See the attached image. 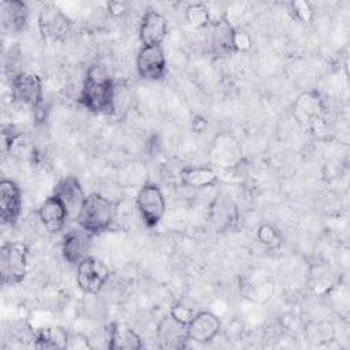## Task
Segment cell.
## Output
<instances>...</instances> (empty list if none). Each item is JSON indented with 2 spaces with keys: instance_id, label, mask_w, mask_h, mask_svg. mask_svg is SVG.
<instances>
[{
  "instance_id": "7a4b0ae2",
  "label": "cell",
  "mask_w": 350,
  "mask_h": 350,
  "mask_svg": "<svg viewBox=\"0 0 350 350\" xmlns=\"http://www.w3.org/2000/svg\"><path fill=\"white\" fill-rule=\"evenodd\" d=\"M115 219V204L100 193L86 196L82 208L77 216L78 226L86 232L94 235L108 230Z\"/></svg>"
},
{
  "instance_id": "7c38bea8",
  "label": "cell",
  "mask_w": 350,
  "mask_h": 350,
  "mask_svg": "<svg viewBox=\"0 0 350 350\" xmlns=\"http://www.w3.org/2000/svg\"><path fill=\"white\" fill-rule=\"evenodd\" d=\"M22 212V191L16 182L3 179L0 182V217L7 226H14Z\"/></svg>"
},
{
  "instance_id": "30bf717a",
  "label": "cell",
  "mask_w": 350,
  "mask_h": 350,
  "mask_svg": "<svg viewBox=\"0 0 350 350\" xmlns=\"http://www.w3.org/2000/svg\"><path fill=\"white\" fill-rule=\"evenodd\" d=\"M235 27L230 22L227 14H221L212 19L211 23V48L216 57H227L234 52Z\"/></svg>"
},
{
  "instance_id": "f546056e",
  "label": "cell",
  "mask_w": 350,
  "mask_h": 350,
  "mask_svg": "<svg viewBox=\"0 0 350 350\" xmlns=\"http://www.w3.org/2000/svg\"><path fill=\"white\" fill-rule=\"evenodd\" d=\"M108 12L113 16H120L127 11V4L124 1H111L107 5Z\"/></svg>"
},
{
  "instance_id": "2e32d148",
  "label": "cell",
  "mask_w": 350,
  "mask_h": 350,
  "mask_svg": "<svg viewBox=\"0 0 350 350\" xmlns=\"http://www.w3.org/2000/svg\"><path fill=\"white\" fill-rule=\"evenodd\" d=\"M81 228V227H79ZM92 234L85 230H70L63 237L62 242V254L67 262L71 265H78L85 257L89 256L90 249V237Z\"/></svg>"
},
{
  "instance_id": "ffe728a7",
  "label": "cell",
  "mask_w": 350,
  "mask_h": 350,
  "mask_svg": "<svg viewBox=\"0 0 350 350\" xmlns=\"http://www.w3.org/2000/svg\"><path fill=\"white\" fill-rule=\"evenodd\" d=\"M212 157L215 159L216 165H220V167L234 165L239 159V148L231 137L228 135L217 137V139L213 144Z\"/></svg>"
},
{
  "instance_id": "cb8c5ba5",
  "label": "cell",
  "mask_w": 350,
  "mask_h": 350,
  "mask_svg": "<svg viewBox=\"0 0 350 350\" xmlns=\"http://www.w3.org/2000/svg\"><path fill=\"white\" fill-rule=\"evenodd\" d=\"M305 334L313 343H325L332 339L334 327L329 323H314L305 328Z\"/></svg>"
},
{
  "instance_id": "4fadbf2b",
  "label": "cell",
  "mask_w": 350,
  "mask_h": 350,
  "mask_svg": "<svg viewBox=\"0 0 350 350\" xmlns=\"http://www.w3.org/2000/svg\"><path fill=\"white\" fill-rule=\"evenodd\" d=\"M221 329L219 317L208 310L196 312L190 323L187 324L189 339L197 343H208L213 340Z\"/></svg>"
},
{
  "instance_id": "52a82bcc",
  "label": "cell",
  "mask_w": 350,
  "mask_h": 350,
  "mask_svg": "<svg viewBox=\"0 0 350 350\" xmlns=\"http://www.w3.org/2000/svg\"><path fill=\"white\" fill-rule=\"evenodd\" d=\"M38 29L44 40L56 42L63 41L71 29L67 15L55 4H45L38 12Z\"/></svg>"
},
{
  "instance_id": "8992f818",
  "label": "cell",
  "mask_w": 350,
  "mask_h": 350,
  "mask_svg": "<svg viewBox=\"0 0 350 350\" xmlns=\"http://www.w3.org/2000/svg\"><path fill=\"white\" fill-rule=\"evenodd\" d=\"M109 276V268L97 257L88 256L77 265V283L85 294H98L107 284Z\"/></svg>"
},
{
  "instance_id": "9c48e42d",
  "label": "cell",
  "mask_w": 350,
  "mask_h": 350,
  "mask_svg": "<svg viewBox=\"0 0 350 350\" xmlns=\"http://www.w3.org/2000/svg\"><path fill=\"white\" fill-rule=\"evenodd\" d=\"M156 338L157 343L161 349H183L189 339L187 332V324L182 323L176 317H174L171 313L164 316L156 328Z\"/></svg>"
},
{
  "instance_id": "3957f363",
  "label": "cell",
  "mask_w": 350,
  "mask_h": 350,
  "mask_svg": "<svg viewBox=\"0 0 350 350\" xmlns=\"http://www.w3.org/2000/svg\"><path fill=\"white\" fill-rule=\"evenodd\" d=\"M29 249L23 242H5L0 250V275L3 284H18L27 275Z\"/></svg>"
},
{
  "instance_id": "484cf974",
  "label": "cell",
  "mask_w": 350,
  "mask_h": 350,
  "mask_svg": "<svg viewBox=\"0 0 350 350\" xmlns=\"http://www.w3.org/2000/svg\"><path fill=\"white\" fill-rule=\"evenodd\" d=\"M290 7H291V12L298 21L304 23H310L313 21L314 11L310 3L305 0H294L290 3Z\"/></svg>"
},
{
  "instance_id": "d6986e66",
  "label": "cell",
  "mask_w": 350,
  "mask_h": 350,
  "mask_svg": "<svg viewBox=\"0 0 350 350\" xmlns=\"http://www.w3.org/2000/svg\"><path fill=\"white\" fill-rule=\"evenodd\" d=\"M180 183L189 189H205L219 182L217 172L211 167H185L179 174Z\"/></svg>"
},
{
  "instance_id": "4316f807",
  "label": "cell",
  "mask_w": 350,
  "mask_h": 350,
  "mask_svg": "<svg viewBox=\"0 0 350 350\" xmlns=\"http://www.w3.org/2000/svg\"><path fill=\"white\" fill-rule=\"evenodd\" d=\"M252 48V37L245 30L237 29L234 31V52H249Z\"/></svg>"
},
{
  "instance_id": "f1b7e54d",
  "label": "cell",
  "mask_w": 350,
  "mask_h": 350,
  "mask_svg": "<svg viewBox=\"0 0 350 350\" xmlns=\"http://www.w3.org/2000/svg\"><path fill=\"white\" fill-rule=\"evenodd\" d=\"M88 347H90V345L86 336H82L79 334L70 335L67 349H88Z\"/></svg>"
},
{
  "instance_id": "603a6c76",
  "label": "cell",
  "mask_w": 350,
  "mask_h": 350,
  "mask_svg": "<svg viewBox=\"0 0 350 350\" xmlns=\"http://www.w3.org/2000/svg\"><path fill=\"white\" fill-rule=\"evenodd\" d=\"M185 19H186V23L193 29H204L211 26L212 23L211 11L202 3L189 4L185 10Z\"/></svg>"
},
{
  "instance_id": "5b68a950",
  "label": "cell",
  "mask_w": 350,
  "mask_h": 350,
  "mask_svg": "<svg viewBox=\"0 0 350 350\" xmlns=\"http://www.w3.org/2000/svg\"><path fill=\"white\" fill-rule=\"evenodd\" d=\"M135 205L145 226L156 227L165 212V198L160 186L153 182L144 183L137 193Z\"/></svg>"
},
{
  "instance_id": "ac0fdd59",
  "label": "cell",
  "mask_w": 350,
  "mask_h": 350,
  "mask_svg": "<svg viewBox=\"0 0 350 350\" xmlns=\"http://www.w3.org/2000/svg\"><path fill=\"white\" fill-rule=\"evenodd\" d=\"M1 21L4 27L10 31H22L29 19V10L23 1L19 0H4L0 4Z\"/></svg>"
},
{
  "instance_id": "8fae6325",
  "label": "cell",
  "mask_w": 350,
  "mask_h": 350,
  "mask_svg": "<svg viewBox=\"0 0 350 350\" xmlns=\"http://www.w3.org/2000/svg\"><path fill=\"white\" fill-rule=\"evenodd\" d=\"M53 196H56L64 204L68 211L70 219L77 220V216L86 198L79 179L74 175H67L62 178L53 189Z\"/></svg>"
},
{
  "instance_id": "6da1fadb",
  "label": "cell",
  "mask_w": 350,
  "mask_h": 350,
  "mask_svg": "<svg viewBox=\"0 0 350 350\" xmlns=\"http://www.w3.org/2000/svg\"><path fill=\"white\" fill-rule=\"evenodd\" d=\"M116 88L107 68L101 64L89 67L81 94V104L93 113L108 115L115 109Z\"/></svg>"
},
{
  "instance_id": "d4e9b609",
  "label": "cell",
  "mask_w": 350,
  "mask_h": 350,
  "mask_svg": "<svg viewBox=\"0 0 350 350\" xmlns=\"http://www.w3.org/2000/svg\"><path fill=\"white\" fill-rule=\"evenodd\" d=\"M257 238L261 245H264L267 249H276L282 243V235L276 227L272 224H261L257 230Z\"/></svg>"
},
{
  "instance_id": "e0dca14e",
  "label": "cell",
  "mask_w": 350,
  "mask_h": 350,
  "mask_svg": "<svg viewBox=\"0 0 350 350\" xmlns=\"http://www.w3.org/2000/svg\"><path fill=\"white\" fill-rule=\"evenodd\" d=\"M107 346L111 350H138L142 347V339L127 324L112 323L107 328Z\"/></svg>"
},
{
  "instance_id": "277c9868",
  "label": "cell",
  "mask_w": 350,
  "mask_h": 350,
  "mask_svg": "<svg viewBox=\"0 0 350 350\" xmlns=\"http://www.w3.org/2000/svg\"><path fill=\"white\" fill-rule=\"evenodd\" d=\"M11 96L16 103L29 107L38 116L44 103L41 78L34 72L26 71L15 74L11 78Z\"/></svg>"
},
{
  "instance_id": "7402d4cb",
  "label": "cell",
  "mask_w": 350,
  "mask_h": 350,
  "mask_svg": "<svg viewBox=\"0 0 350 350\" xmlns=\"http://www.w3.org/2000/svg\"><path fill=\"white\" fill-rule=\"evenodd\" d=\"M321 101L319 96H312V93H305L298 97L295 103V112L301 120H308L309 124H313L316 119H320L321 113Z\"/></svg>"
},
{
  "instance_id": "5bb4252c",
  "label": "cell",
  "mask_w": 350,
  "mask_h": 350,
  "mask_svg": "<svg viewBox=\"0 0 350 350\" xmlns=\"http://www.w3.org/2000/svg\"><path fill=\"white\" fill-rule=\"evenodd\" d=\"M168 31L167 19L154 10H148L139 23L138 36L142 46L161 45Z\"/></svg>"
},
{
  "instance_id": "44dd1931",
  "label": "cell",
  "mask_w": 350,
  "mask_h": 350,
  "mask_svg": "<svg viewBox=\"0 0 350 350\" xmlns=\"http://www.w3.org/2000/svg\"><path fill=\"white\" fill-rule=\"evenodd\" d=\"M70 334L63 327L42 328L36 334L34 347L40 349H67Z\"/></svg>"
},
{
  "instance_id": "ba28073f",
  "label": "cell",
  "mask_w": 350,
  "mask_h": 350,
  "mask_svg": "<svg viewBox=\"0 0 350 350\" xmlns=\"http://www.w3.org/2000/svg\"><path fill=\"white\" fill-rule=\"evenodd\" d=\"M137 71L142 79L159 81L165 75L167 60L161 45L142 46L137 56Z\"/></svg>"
},
{
  "instance_id": "9a60e30c",
  "label": "cell",
  "mask_w": 350,
  "mask_h": 350,
  "mask_svg": "<svg viewBox=\"0 0 350 350\" xmlns=\"http://www.w3.org/2000/svg\"><path fill=\"white\" fill-rule=\"evenodd\" d=\"M38 217L42 226L49 232H59L64 228L67 219H70L68 211L64 204L56 197L49 196L46 197L38 208Z\"/></svg>"
},
{
  "instance_id": "83f0119b",
  "label": "cell",
  "mask_w": 350,
  "mask_h": 350,
  "mask_svg": "<svg viewBox=\"0 0 350 350\" xmlns=\"http://www.w3.org/2000/svg\"><path fill=\"white\" fill-rule=\"evenodd\" d=\"M174 317H176L178 320H180L182 323L185 324H189L190 320L193 319V316L196 314V310H193L189 306H185L182 304H176L171 308V312H170Z\"/></svg>"
}]
</instances>
